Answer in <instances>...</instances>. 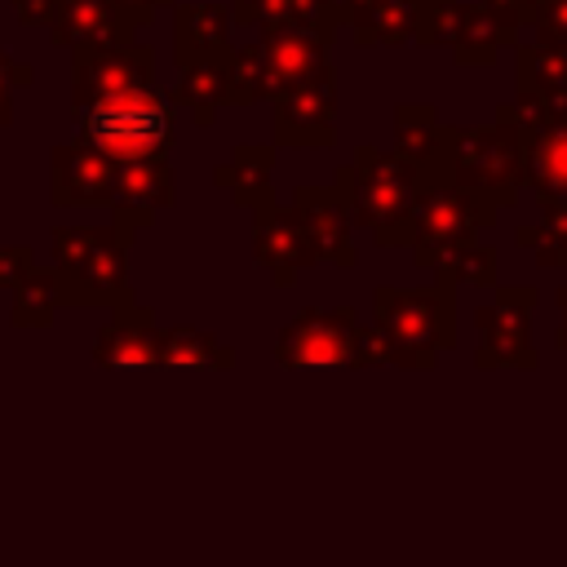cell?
<instances>
[{
    "label": "cell",
    "mask_w": 567,
    "mask_h": 567,
    "mask_svg": "<svg viewBox=\"0 0 567 567\" xmlns=\"http://www.w3.org/2000/svg\"><path fill=\"white\" fill-rule=\"evenodd\" d=\"M363 328L354 323L350 310H301L284 332H279V363L306 368V363H354Z\"/></svg>",
    "instance_id": "6"
},
{
    "label": "cell",
    "mask_w": 567,
    "mask_h": 567,
    "mask_svg": "<svg viewBox=\"0 0 567 567\" xmlns=\"http://www.w3.org/2000/svg\"><path fill=\"white\" fill-rule=\"evenodd\" d=\"M563 306H567V288H563ZM558 341H563V346H567V323H563V328H558Z\"/></svg>",
    "instance_id": "28"
},
{
    "label": "cell",
    "mask_w": 567,
    "mask_h": 567,
    "mask_svg": "<svg viewBox=\"0 0 567 567\" xmlns=\"http://www.w3.org/2000/svg\"><path fill=\"white\" fill-rule=\"evenodd\" d=\"M377 319L390 341V359L403 363H434V350L452 341V310H447V279L430 292H377Z\"/></svg>",
    "instance_id": "5"
},
{
    "label": "cell",
    "mask_w": 567,
    "mask_h": 567,
    "mask_svg": "<svg viewBox=\"0 0 567 567\" xmlns=\"http://www.w3.org/2000/svg\"><path fill=\"white\" fill-rule=\"evenodd\" d=\"M492 204L465 186H456L452 177H434L421 186L416 208H412V244H416V261L421 266H439L443 252L470 244L478 235V226L487 221Z\"/></svg>",
    "instance_id": "4"
},
{
    "label": "cell",
    "mask_w": 567,
    "mask_h": 567,
    "mask_svg": "<svg viewBox=\"0 0 567 567\" xmlns=\"http://www.w3.org/2000/svg\"><path fill=\"white\" fill-rule=\"evenodd\" d=\"M159 363H182V368H226L230 363V350L217 346L213 337L204 332H190V328H177V332H159Z\"/></svg>",
    "instance_id": "20"
},
{
    "label": "cell",
    "mask_w": 567,
    "mask_h": 567,
    "mask_svg": "<svg viewBox=\"0 0 567 567\" xmlns=\"http://www.w3.org/2000/svg\"><path fill=\"white\" fill-rule=\"evenodd\" d=\"M261 49H266V75H270V93L279 89H292V84H306V80H319L328 75V40L315 35V31H292V27H275V31H261Z\"/></svg>",
    "instance_id": "8"
},
{
    "label": "cell",
    "mask_w": 567,
    "mask_h": 567,
    "mask_svg": "<svg viewBox=\"0 0 567 567\" xmlns=\"http://www.w3.org/2000/svg\"><path fill=\"white\" fill-rule=\"evenodd\" d=\"M315 257H332V261H350V208L337 190H315V186H301L297 190V204H292Z\"/></svg>",
    "instance_id": "9"
},
{
    "label": "cell",
    "mask_w": 567,
    "mask_h": 567,
    "mask_svg": "<svg viewBox=\"0 0 567 567\" xmlns=\"http://www.w3.org/2000/svg\"><path fill=\"white\" fill-rule=\"evenodd\" d=\"M62 261H66V279L84 284L80 301H102L124 284V257L106 235H89V248H66Z\"/></svg>",
    "instance_id": "15"
},
{
    "label": "cell",
    "mask_w": 567,
    "mask_h": 567,
    "mask_svg": "<svg viewBox=\"0 0 567 567\" xmlns=\"http://www.w3.org/2000/svg\"><path fill=\"white\" fill-rule=\"evenodd\" d=\"M168 133H173V111L146 84L97 93L93 106L84 111V142L124 164L155 159L168 146Z\"/></svg>",
    "instance_id": "3"
},
{
    "label": "cell",
    "mask_w": 567,
    "mask_h": 567,
    "mask_svg": "<svg viewBox=\"0 0 567 567\" xmlns=\"http://www.w3.org/2000/svg\"><path fill=\"white\" fill-rule=\"evenodd\" d=\"M523 146L527 137L505 111H501V124L492 128H470V133L443 128L439 168L425 177H452L456 186L483 195L487 204H509L523 182Z\"/></svg>",
    "instance_id": "2"
},
{
    "label": "cell",
    "mask_w": 567,
    "mask_h": 567,
    "mask_svg": "<svg viewBox=\"0 0 567 567\" xmlns=\"http://www.w3.org/2000/svg\"><path fill=\"white\" fill-rule=\"evenodd\" d=\"M518 93L540 97L554 115L567 111V44L532 40L518 49Z\"/></svg>",
    "instance_id": "14"
},
{
    "label": "cell",
    "mask_w": 567,
    "mask_h": 567,
    "mask_svg": "<svg viewBox=\"0 0 567 567\" xmlns=\"http://www.w3.org/2000/svg\"><path fill=\"white\" fill-rule=\"evenodd\" d=\"M186 31H195V49L204 53V58H213V49H221L226 44V13L221 9H190L186 13Z\"/></svg>",
    "instance_id": "22"
},
{
    "label": "cell",
    "mask_w": 567,
    "mask_h": 567,
    "mask_svg": "<svg viewBox=\"0 0 567 567\" xmlns=\"http://www.w3.org/2000/svg\"><path fill=\"white\" fill-rule=\"evenodd\" d=\"M518 27H523V18L501 9V4H492V0L461 4L452 53H456V62H492L496 49H509L518 40Z\"/></svg>",
    "instance_id": "11"
},
{
    "label": "cell",
    "mask_w": 567,
    "mask_h": 567,
    "mask_svg": "<svg viewBox=\"0 0 567 567\" xmlns=\"http://www.w3.org/2000/svg\"><path fill=\"white\" fill-rule=\"evenodd\" d=\"M18 257H22V252H18ZM18 257H13V252L0 257V284H18V275H9V261H18Z\"/></svg>",
    "instance_id": "27"
},
{
    "label": "cell",
    "mask_w": 567,
    "mask_h": 567,
    "mask_svg": "<svg viewBox=\"0 0 567 567\" xmlns=\"http://www.w3.org/2000/svg\"><path fill=\"white\" fill-rule=\"evenodd\" d=\"M372 4H377V0H332V9H337V18H341V22H359Z\"/></svg>",
    "instance_id": "25"
},
{
    "label": "cell",
    "mask_w": 567,
    "mask_h": 567,
    "mask_svg": "<svg viewBox=\"0 0 567 567\" xmlns=\"http://www.w3.org/2000/svg\"><path fill=\"white\" fill-rule=\"evenodd\" d=\"M532 40H554V44H567V0H545L532 18Z\"/></svg>",
    "instance_id": "23"
},
{
    "label": "cell",
    "mask_w": 567,
    "mask_h": 567,
    "mask_svg": "<svg viewBox=\"0 0 567 567\" xmlns=\"http://www.w3.org/2000/svg\"><path fill=\"white\" fill-rule=\"evenodd\" d=\"M53 279H22V297L13 306V323H44L53 315Z\"/></svg>",
    "instance_id": "21"
},
{
    "label": "cell",
    "mask_w": 567,
    "mask_h": 567,
    "mask_svg": "<svg viewBox=\"0 0 567 567\" xmlns=\"http://www.w3.org/2000/svg\"><path fill=\"white\" fill-rule=\"evenodd\" d=\"M257 261L279 279L288 284L297 275V266L315 261V248L297 221V213H279L270 204L257 208Z\"/></svg>",
    "instance_id": "12"
},
{
    "label": "cell",
    "mask_w": 567,
    "mask_h": 567,
    "mask_svg": "<svg viewBox=\"0 0 567 567\" xmlns=\"http://www.w3.org/2000/svg\"><path fill=\"white\" fill-rule=\"evenodd\" d=\"M221 186L235 190L239 204H266V190H270V151L266 146H239L235 159L217 173Z\"/></svg>",
    "instance_id": "19"
},
{
    "label": "cell",
    "mask_w": 567,
    "mask_h": 567,
    "mask_svg": "<svg viewBox=\"0 0 567 567\" xmlns=\"http://www.w3.org/2000/svg\"><path fill=\"white\" fill-rule=\"evenodd\" d=\"M97 359L111 368H137V363H159V332L151 328V315H120L102 328L97 337Z\"/></svg>",
    "instance_id": "16"
},
{
    "label": "cell",
    "mask_w": 567,
    "mask_h": 567,
    "mask_svg": "<svg viewBox=\"0 0 567 567\" xmlns=\"http://www.w3.org/2000/svg\"><path fill=\"white\" fill-rule=\"evenodd\" d=\"M545 226L567 239V199H545Z\"/></svg>",
    "instance_id": "24"
},
{
    "label": "cell",
    "mask_w": 567,
    "mask_h": 567,
    "mask_svg": "<svg viewBox=\"0 0 567 567\" xmlns=\"http://www.w3.org/2000/svg\"><path fill=\"white\" fill-rule=\"evenodd\" d=\"M416 35V0H377L359 22V44H408Z\"/></svg>",
    "instance_id": "18"
},
{
    "label": "cell",
    "mask_w": 567,
    "mask_h": 567,
    "mask_svg": "<svg viewBox=\"0 0 567 567\" xmlns=\"http://www.w3.org/2000/svg\"><path fill=\"white\" fill-rule=\"evenodd\" d=\"M275 97V137L284 146H328L332 142V115H337V93H332V71L292 89L270 93Z\"/></svg>",
    "instance_id": "7"
},
{
    "label": "cell",
    "mask_w": 567,
    "mask_h": 567,
    "mask_svg": "<svg viewBox=\"0 0 567 567\" xmlns=\"http://www.w3.org/2000/svg\"><path fill=\"white\" fill-rule=\"evenodd\" d=\"M523 182L540 199H567V111L540 120L523 146Z\"/></svg>",
    "instance_id": "10"
},
{
    "label": "cell",
    "mask_w": 567,
    "mask_h": 567,
    "mask_svg": "<svg viewBox=\"0 0 567 567\" xmlns=\"http://www.w3.org/2000/svg\"><path fill=\"white\" fill-rule=\"evenodd\" d=\"M394 151H399L403 159H412L421 173H434V168H439L443 128H439V120H434L430 106L408 102V106L394 111Z\"/></svg>",
    "instance_id": "17"
},
{
    "label": "cell",
    "mask_w": 567,
    "mask_h": 567,
    "mask_svg": "<svg viewBox=\"0 0 567 567\" xmlns=\"http://www.w3.org/2000/svg\"><path fill=\"white\" fill-rule=\"evenodd\" d=\"M425 186V173L403 159L399 151H372L363 146L354 164L337 173V195L350 208V221L368 226L381 244L390 239H412V208Z\"/></svg>",
    "instance_id": "1"
},
{
    "label": "cell",
    "mask_w": 567,
    "mask_h": 567,
    "mask_svg": "<svg viewBox=\"0 0 567 567\" xmlns=\"http://www.w3.org/2000/svg\"><path fill=\"white\" fill-rule=\"evenodd\" d=\"M492 4H501V9H509V13H518V18L527 22V18H532V13H536L545 0H492Z\"/></svg>",
    "instance_id": "26"
},
{
    "label": "cell",
    "mask_w": 567,
    "mask_h": 567,
    "mask_svg": "<svg viewBox=\"0 0 567 567\" xmlns=\"http://www.w3.org/2000/svg\"><path fill=\"white\" fill-rule=\"evenodd\" d=\"M532 301H536V292H501L496 306L478 310L483 363H492V359L536 363V350L527 346V319H523V306H532Z\"/></svg>",
    "instance_id": "13"
}]
</instances>
